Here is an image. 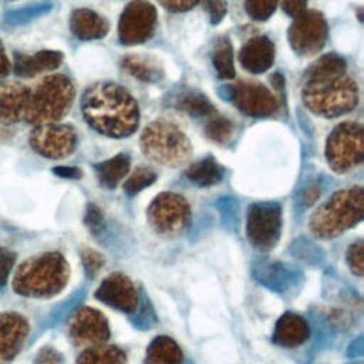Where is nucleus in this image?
Here are the masks:
<instances>
[{"label": "nucleus", "instance_id": "nucleus-1", "mask_svg": "<svg viewBox=\"0 0 364 364\" xmlns=\"http://www.w3.org/2000/svg\"><path fill=\"white\" fill-rule=\"evenodd\" d=\"M87 124L109 138H125L139 124V108L135 98L121 85L97 82L91 85L81 102Z\"/></svg>", "mask_w": 364, "mask_h": 364}, {"label": "nucleus", "instance_id": "nucleus-2", "mask_svg": "<svg viewBox=\"0 0 364 364\" xmlns=\"http://www.w3.org/2000/svg\"><path fill=\"white\" fill-rule=\"evenodd\" d=\"M364 191L361 186L337 191L321 203L310 219V230L316 237L331 239L353 228L363 219Z\"/></svg>", "mask_w": 364, "mask_h": 364}, {"label": "nucleus", "instance_id": "nucleus-3", "mask_svg": "<svg viewBox=\"0 0 364 364\" xmlns=\"http://www.w3.org/2000/svg\"><path fill=\"white\" fill-rule=\"evenodd\" d=\"M301 98L304 105L316 115L334 118L355 108L358 102V87L346 74L328 80L304 81Z\"/></svg>", "mask_w": 364, "mask_h": 364}, {"label": "nucleus", "instance_id": "nucleus-4", "mask_svg": "<svg viewBox=\"0 0 364 364\" xmlns=\"http://www.w3.org/2000/svg\"><path fill=\"white\" fill-rule=\"evenodd\" d=\"M75 90L71 80L63 74L43 78L30 90L24 119L33 125L51 124L61 119L71 108Z\"/></svg>", "mask_w": 364, "mask_h": 364}, {"label": "nucleus", "instance_id": "nucleus-5", "mask_svg": "<svg viewBox=\"0 0 364 364\" xmlns=\"http://www.w3.org/2000/svg\"><path fill=\"white\" fill-rule=\"evenodd\" d=\"M141 149L145 156L165 166H181L192 155L186 134L169 121L151 122L141 135Z\"/></svg>", "mask_w": 364, "mask_h": 364}, {"label": "nucleus", "instance_id": "nucleus-6", "mask_svg": "<svg viewBox=\"0 0 364 364\" xmlns=\"http://www.w3.org/2000/svg\"><path fill=\"white\" fill-rule=\"evenodd\" d=\"M68 279V264L57 253H44L27 260L16 277V290L30 296H50L58 293Z\"/></svg>", "mask_w": 364, "mask_h": 364}, {"label": "nucleus", "instance_id": "nucleus-7", "mask_svg": "<svg viewBox=\"0 0 364 364\" xmlns=\"http://www.w3.org/2000/svg\"><path fill=\"white\" fill-rule=\"evenodd\" d=\"M326 158L334 172L344 173L364 159V132L358 122L338 124L326 142Z\"/></svg>", "mask_w": 364, "mask_h": 364}, {"label": "nucleus", "instance_id": "nucleus-8", "mask_svg": "<svg viewBox=\"0 0 364 364\" xmlns=\"http://www.w3.org/2000/svg\"><path fill=\"white\" fill-rule=\"evenodd\" d=\"M191 218L189 203L173 192L158 195L148 208L151 226L161 235H176L182 232Z\"/></svg>", "mask_w": 364, "mask_h": 364}, {"label": "nucleus", "instance_id": "nucleus-9", "mask_svg": "<svg viewBox=\"0 0 364 364\" xmlns=\"http://www.w3.org/2000/svg\"><path fill=\"white\" fill-rule=\"evenodd\" d=\"M327 21L317 10H304L289 28V43L299 55L317 54L327 40Z\"/></svg>", "mask_w": 364, "mask_h": 364}, {"label": "nucleus", "instance_id": "nucleus-10", "mask_svg": "<svg viewBox=\"0 0 364 364\" xmlns=\"http://www.w3.org/2000/svg\"><path fill=\"white\" fill-rule=\"evenodd\" d=\"M282 230V208L279 203H253L247 210L246 232L253 246L260 250L272 249Z\"/></svg>", "mask_w": 364, "mask_h": 364}, {"label": "nucleus", "instance_id": "nucleus-11", "mask_svg": "<svg viewBox=\"0 0 364 364\" xmlns=\"http://www.w3.org/2000/svg\"><path fill=\"white\" fill-rule=\"evenodd\" d=\"M156 26V10L145 0L129 1L121 13L118 37L122 44L134 46L149 40Z\"/></svg>", "mask_w": 364, "mask_h": 364}, {"label": "nucleus", "instance_id": "nucleus-12", "mask_svg": "<svg viewBox=\"0 0 364 364\" xmlns=\"http://www.w3.org/2000/svg\"><path fill=\"white\" fill-rule=\"evenodd\" d=\"M30 144L40 155L50 159H61L74 152L77 132L67 124H43L33 129Z\"/></svg>", "mask_w": 364, "mask_h": 364}, {"label": "nucleus", "instance_id": "nucleus-13", "mask_svg": "<svg viewBox=\"0 0 364 364\" xmlns=\"http://www.w3.org/2000/svg\"><path fill=\"white\" fill-rule=\"evenodd\" d=\"M226 90L229 91L228 98H230L235 107L247 117H269L279 108L276 97L269 88L259 82L243 80L226 87Z\"/></svg>", "mask_w": 364, "mask_h": 364}, {"label": "nucleus", "instance_id": "nucleus-14", "mask_svg": "<svg viewBox=\"0 0 364 364\" xmlns=\"http://www.w3.org/2000/svg\"><path fill=\"white\" fill-rule=\"evenodd\" d=\"M70 336L78 346L102 344L109 337L105 316L92 307L80 309L70 321Z\"/></svg>", "mask_w": 364, "mask_h": 364}, {"label": "nucleus", "instance_id": "nucleus-15", "mask_svg": "<svg viewBox=\"0 0 364 364\" xmlns=\"http://www.w3.org/2000/svg\"><path fill=\"white\" fill-rule=\"evenodd\" d=\"M95 296L102 303L124 313H134L138 307L136 289L122 273L109 274L97 289Z\"/></svg>", "mask_w": 364, "mask_h": 364}, {"label": "nucleus", "instance_id": "nucleus-16", "mask_svg": "<svg viewBox=\"0 0 364 364\" xmlns=\"http://www.w3.org/2000/svg\"><path fill=\"white\" fill-rule=\"evenodd\" d=\"M239 61L249 73H264L274 61V44L264 36H256L245 43L239 53Z\"/></svg>", "mask_w": 364, "mask_h": 364}, {"label": "nucleus", "instance_id": "nucleus-17", "mask_svg": "<svg viewBox=\"0 0 364 364\" xmlns=\"http://www.w3.org/2000/svg\"><path fill=\"white\" fill-rule=\"evenodd\" d=\"M30 90L23 84L9 82L0 85V121L13 124L26 117Z\"/></svg>", "mask_w": 364, "mask_h": 364}, {"label": "nucleus", "instance_id": "nucleus-18", "mask_svg": "<svg viewBox=\"0 0 364 364\" xmlns=\"http://www.w3.org/2000/svg\"><path fill=\"white\" fill-rule=\"evenodd\" d=\"M73 34L80 40H97L107 36L109 30L108 21L90 9H77L70 18Z\"/></svg>", "mask_w": 364, "mask_h": 364}, {"label": "nucleus", "instance_id": "nucleus-19", "mask_svg": "<svg viewBox=\"0 0 364 364\" xmlns=\"http://www.w3.org/2000/svg\"><path fill=\"white\" fill-rule=\"evenodd\" d=\"M63 61V53L55 50H43L34 55L16 54L14 73L18 77H34L44 71L55 70Z\"/></svg>", "mask_w": 364, "mask_h": 364}, {"label": "nucleus", "instance_id": "nucleus-20", "mask_svg": "<svg viewBox=\"0 0 364 364\" xmlns=\"http://www.w3.org/2000/svg\"><path fill=\"white\" fill-rule=\"evenodd\" d=\"M309 324L303 317L294 313H286L276 324L273 340L283 347H297L309 338Z\"/></svg>", "mask_w": 364, "mask_h": 364}, {"label": "nucleus", "instance_id": "nucleus-21", "mask_svg": "<svg viewBox=\"0 0 364 364\" xmlns=\"http://www.w3.org/2000/svg\"><path fill=\"white\" fill-rule=\"evenodd\" d=\"M26 333L27 324L21 317L16 314L0 317V360H9L18 351Z\"/></svg>", "mask_w": 364, "mask_h": 364}, {"label": "nucleus", "instance_id": "nucleus-22", "mask_svg": "<svg viewBox=\"0 0 364 364\" xmlns=\"http://www.w3.org/2000/svg\"><path fill=\"white\" fill-rule=\"evenodd\" d=\"M144 364H183V354L172 338L161 336L148 347Z\"/></svg>", "mask_w": 364, "mask_h": 364}, {"label": "nucleus", "instance_id": "nucleus-23", "mask_svg": "<svg viewBox=\"0 0 364 364\" xmlns=\"http://www.w3.org/2000/svg\"><path fill=\"white\" fill-rule=\"evenodd\" d=\"M129 156L125 154H118L104 162L95 165V171L101 185L107 188H115L129 171Z\"/></svg>", "mask_w": 364, "mask_h": 364}, {"label": "nucleus", "instance_id": "nucleus-24", "mask_svg": "<svg viewBox=\"0 0 364 364\" xmlns=\"http://www.w3.org/2000/svg\"><path fill=\"white\" fill-rule=\"evenodd\" d=\"M347 64L343 57L337 54H326L316 60L306 71L304 81H320L336 78L346 74Z\"/></svg>", "mask_w": 364, "mask_h": 364}, {"label": "nucleus", "instance_id": "nucleus-25", "mask_svg": "<svg viewBox=\"0 0 364 364\" xmlns=\"http://www.w3.org/2000/svg\"><path fill=\"white\" fill-rule=\"evenodd\" d=\"M127 355L122 350L111 344H97L88 347L80 357L77 364H125Z\"/></svg>", "mask_w": 364, "mask_h": 364}, {"label": "nucleus", "instance_id": "nucleus-26", "mask_svg": "<svg viewBox=\"0 0 364 364\" xmlns=\"http://www.w3.org/2000/svg\"><path fill=\"white\" fill-rule=\"evenodd\" d=\"M122 67L132 77L139 81L152 82L158 81L162 77V68L148 57L142 55H125L122 58Z\"/></svg>", "mask_w": 364, "mask_h": 364}, {"label": "nucleus", "instance_id": "nucleus-27", "mask_svg": "<svg viewBox=\"0 0 364 364\" xmlns=\"http://www.w3.org/2000/svg\"><path fill=\"white\" fill-rule=\"evenodd\" d=\"M223 176L222 168L212 159L203 158L186 169V178L198 186H210L218 183Z\"/></svg>", "mask_w": 364, "mask_h": 364}, {"label": "nucleus", "instance_id": "nucleus-28", "mask_svg": "<svg viewBox=\"0 0 364 364\" xmlns=\"http://www.w3.org/2000/svg\"><path fill=\"white\" fill-rule=\"evenodd\" d=\"M212 64L222 80H230L235 77V64H233V48L230 40L223 37L218 40L212 51Z\"/></svg>", "mask_w": 364, "mask_h": 364}, {"label": "nucleus", "instance_id": "nucleus-29", "mask_svg": "<svg viewBox=\"0 0 364 364\" xmlns=\"http://www.w3.org/2000/svg\"><path fill=\"white\" fill-rule=\"evenodd\" d=\"M179 109L185 111L191 117H210L216 114L215 107L203 94L198 91H186L181 94L176 100Z\"/></svg>", "mask_w": 364, "mask_h": 364}, {"label": "nucleus", "instance_id": "nucleus-30", "mask_svg": "<svg viewBox=\"0 0 364 364\" xmlns=\"http://www.w3.org/2000/svg\"><path fill=\"white\" fill-rule=\"evenodd\" d=\"M205 134L210 141L225 144L233 135V125L228 118L213 114L205 125Z\"/></svg>", "mask_w": 364, "mask_h": 364}, {"label": "nucleus", "instance_id": "nucleus-31", "mask_svg": "<svg viewBox=\"0 0 364 364\" xmlns=\"http://www.w3.org/2000/svg\"><path fill=\"white\" fill-rule=\"evenodd\" d=\"M156 179V173L145 166H139L136 168L125 181L124 183V191L128 195H134L138 193L139 191L151 186Z\"/></svg>", "mask_w": 364, "mask_h": 364}, {"label": "nucleus", "instance_id": "nucleus-32", "mask_svg": "<svg viewBox=\"0 0 364 364\" xmlns=\"http://www.w3.org/2000/svg\"><path fill=\"white\" fill-rule=\"evenodd\" d=\"M50 4H36V6H27L18 10H11L4 16V20L10 26H20L26 24L30 20L47 13L50 10Z\"/></svg>", "mask_w": 364, "mask_h": 364}, {"label": "nucleus", "instance_id": "nucleus-33", "mask_svg": "<svg viewBox=\"0 0 364 364\" xmlns=\"http://www.w3.org/2000/svg\"><path fill=\"white\" fill-rule=\"evenodd\" d=\"M279 0H245L246 13L257 21L267 20L276 10Z\"/></svg>", "mask_w": 364, "mask_h": 364}, {"label": "nucleus", "instance_id": "nucleus-34", "mask_svg": "<svg viewBox=\"0 0 364 364\" xmlns=\"http://www.w3.org/2000/svg\"><path fill=\"white\" fill-rule=\"evenodd\" d=\"M364 245L363 240H358L355 243H353L348 247V253H347V262L348 266L351 269L353 273H355L357 276H361L364 272Z\"/></svg>", "mask_w": 364, "mask_h": 364}, {"label": "nucleus", "instance_id": "nucleus-35", "mask_svg": "<svg viewBox=\"0 0 364 364\" xmlns=\"http://www.w3.org/2000/svg\"><path fill=\"white\" fill-rule=\"evenodd\" d=\"M212 24H219L228 11L226 0H205Z\"/></svg>", "mask_w": 364, "mask_h": 364}, {"label": "nucleus", "instance_id": "nucleus-36", "mask_svg": "<svg viewBox=\"0 0 364 364\" xmlns=\"http://www.w3.org/2000/svg\"><path fill=\"white\" fill-rule=\"evenodd\" d=\"M82 260H84V266L90 274H97V272L104 264L102 256L98 252L90 250V249L82 253Z\"/></svg>", "mask_w": 364, "mask_h": 364}, {"label": "nucleus", "instance_id": "nucleus-37", "mask_svg": "<svg viewBox=\"0 0 364 364\" xmlns=\"http://www.w3.org/2000/svg\"><path fill=\"white\" fill-rule=\"evenodd\" d=\"M158 1L162 7H165L169 11L182 13V11L191 10L192 7H195L202 0H158Z\"/></svg>", "mask_w": 364, "mask_h": 364}, {"label": "nucleus", "instance_id": "nucleus-38", "mask_svg": "<svg viewBox=\"0 0 364 364\" xmlns=\"http://www.w3.org/2000/svg\"><path fill=\"white\" fill-rule=\"evenodd\" d=\"M14 253H11L7 249H1L0 247V287L6 284L7 276L10 273V269L13 266L14 262Z\"/></svg>", "mask_w": 364, "mask_h": 364}, {"label": "nucleus", "instance_id": "nucleus-39", "mask_svg": "<svg viewBox=\"0 0 364 364\" xmlns=\"http://www.w3.org/2000/svg\"><path fill=\"white\" fill-rule=\"evenodd\" d=\"M282 7L290 17H296L307 10V0H282Z\"/></svg>", "mask_w": 364, "mask_h": 364}, {"label": "nucleus", "instance_id": "nucleus-40", "mask_svg": "<svg viewBox=\"0 0 364 364\" xmlns=\"http://www.w3.org/2000/svg\"><path fill=\"white\" fill-rule=\"evenodd\" d=\"M36 364H63V360L57 351L51 348H44L38 354Z\"/></svg>", "mask_w": 364, "mask_h": 364}, {"label": "nucleus", "instance_id": "nucleus-41", "mask_svg": "<svg viewBox=\"0 0 364 364\" xmlns=\"http://www.w3.org/2000/svg\"><path fill=\"white\" fill-rule=\"evenodd\" d=\"M85 222L91 229H97V226L101 223V212L95 205H90L85 213Z\"/></svg>", "mask_w": 364, "mask_h": 364}, {"label": "nucleus", "instance_id": "nucleus-42", "mask_svg": "<svg viewBox=\"0 0 364 364\" xmlns=\"http://www.w3.org/2000/svg\"><path fill=\"white\" fill-rule=\"evenodd\" d=\"M55 175L61 176V178H70V179H77L81 176V171L78 168H73V166H58L53 169Z\"/></svg>", "mask_w": 364, "mask_h": 364}, {"label": "nucleus", "instance_id": "nucleus-43", "mask_svg": "<svg viewBox=\"0 0 364 364\" xmlns=\"http://www.w3.org/2000/svg\"><path fill=\"white\" fill-rule=\"evenodd\" d=\"M9 70H10V64H9L6 51H4V48H3V44H1V41H0V81L7 77Z\"/></svg>", "mask_w": 364, "mask_h": 364}, {"label": "nucleus", "instance_id": "nucleus-44", "mask_svg": "<svg viewBox=\"0 0 364 364\" xmlns=\"http://www.w3.org/2000/svg\"><path fill=\"white\" fill-rule=\"evenodd\" d=\"M318 195H320V189H317L316 186L309 188L307 192H306V195H304V202H306V203H313V202L318 198Z\"/></svg>", "mask_w": 364, "mask_h": 364}]
</instances>
